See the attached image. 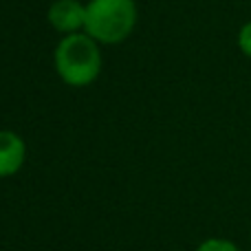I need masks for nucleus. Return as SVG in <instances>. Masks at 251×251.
<instances>
[{
  "label": "nucleus",
  "instance_id": "f257e3e1",
  "mask_svg": "<svg viewBox=\"0 0 251 251\" xmlns=\"http://www.w3.org/2000/svg\"><path fill=\"white\" fill-rule=\"evenodd\" d=\"M53 60H55V71L60 79L73 88L88 86L101 73L100 42H95L84 31L64 35L57 42Z\"/></svg>",
  "mask_w": 251,
  "mask_h": 251
},
{
  "label": "nucleus",
  "instance_id": "f03ea898",
  "mask_svg": "<svg viewBox=\"0 0 251 251\" xmlns=\"http://www.w3.org/2000/svg\"><path fill=\"white\" fill-rule=\"evenodd\" d=\"M134 0H88L84 33L100 44H119L137 26Z\"/></svg>",
  "mask_w": 251,
  "mask_h": 251
},
{
  "label": "nucleus",
  "instance_id": "7ed1b4c3",
  "mask_svg": "<svg viewBox=\"0 0 251 251\" xmlns=\"http://www.w3.org/2000/svg\"><path fill=\"white\" fill-rule=\"evenodd\" d=\"M49 25L62 35L79 33L84 31V22H86V4L79 0H55L49 7Z\"/></svg>",
  "mask_w": 251,
  "mask_h": 251
},
{
  "label": "nucleus",
  "instance_id": "20e7f679",
  "mask_svg": "<svg viewBox=\"0 0 251 251\" xmlns=\"http://www.w3.org/2000/svg\"><path fill=\"white\" fill-rule=\"evenodd\" d=\"M26 159V143L13 130H0V178L20 172Z\"/></svg>",
  "mask_w": 251,
  "mask_h": 251
},
{
  "label": "nucleus",
  "instance_id": "39448f33",
  "mask_svg": "<svg viewBox=\"0 0 251 251\" xmlns=\"http://www.w3.org/2000/svg\"><path fill=\"white\" fill-rule=\"evenodd\" d=\"M194 251H240V247L236 243L227 238H207L199 245Z\"/></svg>",
  "mask_w": 251,
  "mask_h": 251
},
{
  "label": "nucleus",
  "instance_id": "423d86ee",
  "mask_svg": "<svg viewBox=\"0 0 251 251\" xmlns=\"http://www.w3.org/2000/svg\"><path fill=\"white\" fill-rule=\"evenodd\" d=\"M238 49H240V53H243L245 57H249L251 60V20L249 22H245L243 26H240V31H238Z\"/></svg>",
  "mask_w": 251,
  "mask_h": 251
}]
</instances>
